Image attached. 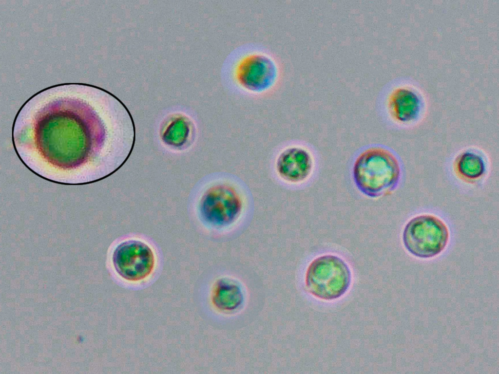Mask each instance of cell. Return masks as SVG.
<instances>
[{
    "instance_id": "cell-7",
    "label": "cell",
    "mask_w": 499,
    "mask_h": 374,
    "mask_svg": "<svg viewBox=\"0 0 499 374\" xmlns=\"http://www.w3.org/2000/svg\"><path fill=\"white\" fill-rule=\"evenodd\" d=\"M313 168L311 153L306 148L299 146L285 148L279 153L275 162L277 175L290 184H299L306 181L311 175Z\"/></svg>"
},
{
    "instance_id": "cell-1",
    "label": "cell",
    "mask_w": 499,
    "mask_h": 374,
    "mask_svg": "<svg viewBox=\"0 0 499 374\" xmlns=\"http://www.w3.org/2000/svg\"><path fill=\"white\" fill-rule=\"evenodd\" d=\"M227 82L245 93L260 95L272 90L280 77L276 58L258 47H242L228 58L224 69Z\"/></svg>"
},
{
    "instance_id": "cell-3",
    "label": "cell",
    "mask_w": 499,
    "mask_h": 374,
    "mask_svg": "<svg viewBox=\"0 0 499 374\" xmlns=\"http://www.w3.org/2000/svg\"><path fill=\"white\" fill-rule=\"evenodd\" d=\"M351 280V271L345 261L326 254L315 258L309 264L305 283L307 291L315 297L331 300L346 292Z\"/></svg>"
},
{
    "instance_id": "cell-9",
    "label": "cell",
    "mask_w": 499,
    "mask_h": 374,
    "mask_svg": "<svg viewBox=\"0 0 499 374\" xmlns=\"http://www.w3.org/2000/svg\"><path fill=\"white\" fill-rule=\"evenodd\" d=\"M458 169L460 174L469 179H475L480 177L484 170L482 160L475 154L467 153L463 154L458 163Z\"/></svg>"
},
{
    "instance_id": "cell-6",
    "label": "cell",
    "mask_w": 499,
    "mask_h": 374,
    "mask_svg": "<svg viewBox=\"0 0 499 374\" xmlns=\"http://www.w3.org/2000/svg\"><path fill=\"white\" fill-rule=\"evenodd\" d=\"M113 263L121 278L130 281H138L152 273L155 258L148 244L141 241L130 240L116 247L113 255Z\"/></svg>"
},
{
    "instance_id": "cell-4",
    "label": "cell",
    "mask_w": 499,
    "mask_h": 374,
    "mask_svg": "<svg viewBox=\"0 0 499 374\" xmlns=\"http://www.w3.org/2000/svg\"><path fill=\"white\" fill-rule=\"evenodd\" d=\"M449 235L448 227L441 219L423 214L407 223L403 229V241L412 255L427 259L437 256L445 249Z\"/></svg>"
},
{
    "instance_id": "cell-8",
    "label": "cell",
    "mask_w": 499,
    "mask_h": 374,
    "mask_svg": "<svg viewBox=\"0 0 499 374\" xmlns=\"http://www.w3.org/2000/svg\"><path fill=\"white\" fill-rule=\"evenodd\" d=\"M393 116L401 122H407L414 119L418 112V103L416 97L407 92L396 93L390 103Z\"/></svg>"
},
{
    "instance_id": "cell-2",
    "label": "cell",
    "mask_w": 499,
    "mask_h": 374,
    "mask_svg": "<svg viewBox=\"0 0 499 374\" xmlns=\"http://www.w3.org/2000/svg\"><path fill=\"white\" fill-rule=\"evenodd\" d=\"M352 174L356 186L362 193L378 198L394 189L399 179L400 169L397 159L388 150L373 147L358 156Z\"/></svg>"
},
{
    "instance_id": "cell-5",
    "label": "cell",
    "mask_w": 499,
    "mask_h": 374,
    "mask_svg": "<svg viewBox=\"0 0 499 374\" xmlns=\"http://www.w3.org/2000/svg\"><path fill=\"white\" fill-rule=\"evenodd\" d=\"M243 200L237 189L226 183H216L202 196L200 210L203 218L217 228L229 226L240 217Z\"/></svg>"
}]
</instances>
